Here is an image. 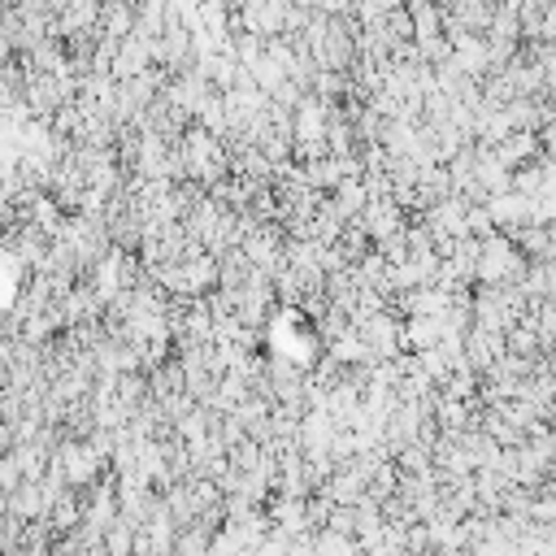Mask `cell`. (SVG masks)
Masks as SVG:
<instances>
[{
  "label": "cell",
  "mask_w": 556,
  "mask_h": 556,
  "mask_svg": "<svg viewBox=\"0 0 556 556\" xmlns=\"http://www.w3.org/2000/svg\"><path fill=\"white\" fill-rule=\"evenodd\" d=\"M473 274H478L482 282H504V278H517V248H513L508 239H482Z\"/></svg>",
  "instance_id": "obj_1"
},
{
  "label": "cell",
  "mask_w": 556,
  "mask_h": 556,
  "mask_svg": "<svg viewBox=\"0 0 556 556\" xmlns=\"http://www.w3.org/2000/svg\"><path fill=\"white\" fill-rule=\"evenodd\" d=\"M543 35L556 43V0H552V4H547V13H543Z\"/></svg>",
  "instance_id": "obj_2"
},
{
  "label": "cell",
  "mask_w": 556,
  "mask_h": 556,
  "mask_svg": "<svg viewBox=\"0 0 556 556\" xmlns=\"http://www.w3.org/2000/svg\"><path fill=\"white\" fill-rule=\"evenodd\" d=\"M547 252H552V256H556V226H552V230H547Z\"/></svg>",
  "instance_id": "obj_3"
}]
</instances>
